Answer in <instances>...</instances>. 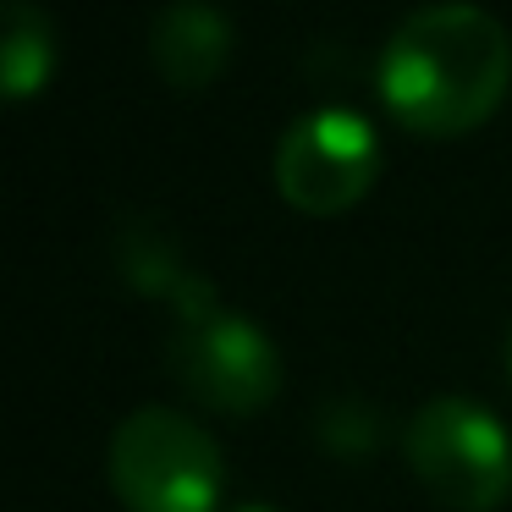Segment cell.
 Returning a JSON list of instances; mask_svg holds the SVG:
<instances>
[{
  "label": "cell",
  "instance_id": "1",
  "mask_svg": "<svg viewBox=\"0 0 512 512\" xmlns=\"http://www.w3.org/2000/svg\"><path fill=\"white\" fill-rule=\"evenodd\" d=\"M375 83L408 133L463 138L507 100L512 39L474 0H430L391 28Z\"/></svg>",
  "mask_w": 512,
  "mask_h": 512
},
{
  "label": "cell",
  "instance_id": "7",
  "mask_svg": "<svg viewBox=\"0 0 512 512\" xmlns=\"http://www.w3.org/2000/svg\"><path fill=\"white\" fill-rule=\"evenodd\" d=\"M56 72V28L39 0H6V34H0V89L6 100H34Z\"/></svg>",
  "mask_w": 512,
  "mask_h": 512
},
{
  "label": "cell",
  "instance_id": "9",
  "mask_svg": "<svg viewBox=\"0 0 512 512\" xmlns=\"http://www.w3.org/2000/svg\"><path fill=\"white\" fill-rule=\"evenodd\" d=\"M507 369H512V336H507Z\"/></svg>",
  "mask_w": 512,
  "mask_h": 512
},
{
  "label": "cell",
  "instance_id": "2",
  "mask_svg": "<svg viewBox=\"0 0 512 512\" xmlns=\"http://www.w3.org/2000/svg\"><path fill=\"white\" fill-rule=\"evenodd\" d=\"M111 490L127 512H215L226 490L221 446L177 408H138L111 435Z\"/></svg>",
  "mask_w": 512,
  "mask_h": 512
},
{
  "label": "cell",
  "instance_id": "5",
  "mask_svg": "<svg viewBox=\"0 0 512 512\" xmlns=\"http://www.w3.org/2000/svg\"><path fill=\"white\" fill-rule=\"evenodd\" d=\"M380 138L347 105L303 111L276 144V193L298 215H342L375 188Z\"/></svg>",
  "mask_w": 512,
  "mask_h": 512
},
{
  "label": "cell",
  "instance_id": "8",
  "mask_svg": "<svg viewBox=\"0 0 512 512\" xmlns=\"http://www.w3.org/2000/svg\"><path fill=\"white\" fill-rule=\"evenodd\" d=\"M237 512H276V507H237Z\"/></svg>",
  "mask_w": 512,
  "mask_h": 512
},
{
  "label": "cell",
  "instance_id": "4",
  "mask_svg": "<svg viewBox=\"0 0 512 512\" xmlns=\"http://www.w3.org/2000/svg\"><path fill=\"white\" fill-rule=\"evenodd\" d=\"M419 485L452 512H496L512 496V435L468 397H430L402 430Z\"/></svg>",
  "mask_w": 512,
  "mask_h": 512
},
{
  "label": "cell",
  "instance_id": "3",
  "mask_svg": "<svg viewBox=\"0 0 512 512\" xmlns=\"http://www.w3.org/2000/svg\"><path fill=\"white\" fill-rule=\"evenodd\" d=\"M166 358H171V375L188 386V397L204 402L210 413L248 419V413L270 408L281 391V353L265 336V325L215 303L210 287L177 309V331L166 342Z\"/></svg>",
  "mask_w": 512,
  "mask_h": 512
},
{
  "label": "cell",
  "instance_id": "6",
  "mask_svg": "<svg viewBox=\"0 0 512 512\" xmlns=\"http://www.w3.org/2000/svg\"><path fill=\"white\" fill-rule=\"evenodd\" d=\"M149 61L171 89H210L232 61V17L215 0H171L149 23Z\"/></svg>",
  "mask_w": 512,
  "mask_h": 512
}]
</instances>
